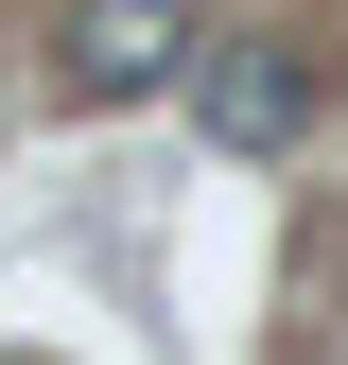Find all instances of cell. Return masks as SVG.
<instances>
[{
    "instance_id": "1",
    "label": "cell",
    "mask_w": 348,
    "mask_h": 365,
    "mask_svg": "<svg viewBox=\"0 0 348 365\" xmlns=\"http://www.w3.org/2000/svg\"><path fill=\"white\" fill-rule=\"evenodd\" d=\"M53 87L70 105H157V87H192V0H70Z\"/></svg>"
},
{
    "instance_id": "2",
    "label": "cell",
    "mask_w": 348,
    "mask_h": 365,
    "mask_svg": "<svg viewBox=\"0 0 348 365\" xmlns=\"http://www.w3.org/2000/svg\"><path fill=\"white\" fill-rule=\"evenodd\" d=\"M192 105H209V140H227V157H279L296 122H314V70L261 53V35H227V53H192Z\"/></svg>"
}]
</instances>
